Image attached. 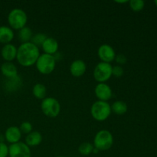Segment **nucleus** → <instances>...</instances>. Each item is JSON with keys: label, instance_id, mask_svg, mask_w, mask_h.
Segmentation results:
<instances>
[{"label": "nucleus", "instance_id": "nucleus-5", "mask_svg": "<svg viewBox=\"0 0 157 157\" xmlns=\"http://www.w3.org/2000/svg\"><path fill=\"white\" fill-rule=\"evenodd\" d=\"M113 143V135L108 130H103L98 132L95 136L94 140V148L98 150H109L112 147Z\"/></svg>", "mask_w": 157, "mask_h": 157}, {"label": "nucleus", "instance_id": "nucleus-8", "mask_svg": "<svg viewBox=\"0 0 157 157\" xmlns=\"http://www.w3.org/2000/svg\"><path fill=\"white\" fill-rule=\"evenodd\" d=\"M9 155L10 157H31V150L26 144L18 142L11 144Z\"/></svg>", "mask_w": 157, "mask_h": 157}, {"label": "nucleus", "instance_id": "nucleus-15", "mask_svg": "<svg viewBox=\"0 0 157 157\" xmlns=\"http://www.w3.org/2000/svg\"><path fill=\"white\" fill-rule=\"evenodd\" d=\"M1 71L2 75L7 78H13L18 76L17 67L12 62H5L1 66Z\"/></svg>", "mask_w": 157, "mask_h": 157}, {"label": "nucleus", "instance_id": "nucleus-18", "mask_svg": "<svg viewBox=\"0 0 157 157\" xmlns=\"http://www.w3.org/2000/svg\"><path fill=\"white\" fill-rule=\"evenodd\" d=\"M32 93H33L34 96L38 99L44 100L45 98L46 94H47V89L44 84H36L33 87Z\"/></svg>", "mask_w": 157, "mask_h": 157}, {"label": "nucleus", "instance_id": "nucleus-30", "mask_svg": "<svg viewBox=\"0 0 157 157\" xmlns=\"http://www.w3.org/2000/svg\"><path fill=\"white\" fill-rule=\"evenodd\" d=\"M58 157H65V156H58Z\"/></svg>", "mask_w": 157, "mask_h": 157}, {"label": "nucleus", "instance_id": "nucleus-19", "mask_svg": "<svg viewBox=\"0 0 157 157\" xmlns=\"http://www.w3.org/2000/svg\"><path fill=\"white\" fill-rule=\"evenodd\" d=\"M111 110L117 115H123L127 111V105L122 101H117L113 104Z\"/></svg>", "mask_w": 157, "mask_h": 157}, {"label": "nucleus", "instance_id": "nucleus-23", "mask_svg": "<svg viewBox=\"0 0 157 157\" xmlns=\"http://www.w3.org/2000/svg\"><path fill=\"white\" fill-rule=\"evenodd\" d=\"M145 2L143 0H131L130 1V6L135 12H140L144 7Z\"/></svg>", "mask_w": 157, "mask_h": 157}, {"label": "nucleus", "instance_id": "nucleus-11", "mask_svg": "<svg viewBox=\"0 0 157 157\" xmlns=\"http://www.w3.org/2000/svg\"><path fill=\"white\" fill-rule=\"evenodd\" d=\"M5 137L6 140L10 144H16L19 142L21 137V133L20 129L17 127H10L6 130L5 133Z\"/></svg>", "mask_w": 157, "mask_h": 157}, {"label": "nucleus", "instance_id": "nucleus-10", "mask_svg": "<svg viewBox=\"0 0 157 157\" xmlns=\"http://www.w3.org/2000/svg\"><path fill=\"white\" fill-rule=\"evenodd\" d=\"M95 94L100 101L107 102L112 97L111 88L107 84L100 83L95 87Z\"/></svg>", "mask_w": 157, "mask_h": 157}, {"label": "nucleus", "instance_id": "nucleus-24", "mask_svg": "<svg viewBox=\"0 0 157 157\" xmlns=\"http://www.w3.org/2000/svg\"><path fill=\"white\" fill-rule=\"evenodd\" d=\"M20 131L21 133H30L32 130V125L31 123L25 121V122H23L22 124L20 126Z\"/></svg>", "mask_w": 157, "mask_h": 157}, {"label": "nucleus", "instance_id": "nucleus-14", "mask_svg": "<svg viewBox=\"0 0 157 157\" xmlns=\"http://www.w3.org/2000/svg\"><path fill=\"white\" fill-rule=\"evenodd\" d=\"M17 55V48L12 44H5L2 49V56L8 62L15 59Z\"/></svg>", "mask_w": 157, "mask_h": 157}, {"label": "nucleus", "instance_id": "nucleus-22", "mask_svg": "<svg viewBox=\"0 0 157 157\" xmlns=\"http://www.w3.org/2000/svg\"><path fill=\"white\" fill-rule=\"evenodd\" d=\"M47 38L48 37L45 34L38 33L36 34V35H34V36L32 38V43H33L34 44H35L37 47L39 45L41 46Z\"/></svg>", "mask_w": 157, "mask_h": 157}, {"label": "nucleus", "instance_id": "nucleus-16", "mask_svg": "<svg viewBox=\"0 0 157 157\" xmlns=\"http://www.w3.org/2000/svg\"><path fill=\"white\" fill-rule=\"evenodd\" d=\"M14 38V32L8 26H0V43L9 44Z\"/></svg>", "mask_w": 157, "mask_h": 157}, {"label": "nucleus", "instance_id": "nucleus-21", "mask_svg": "<svg viewBox=\"0 0 157 157\" xmlns=\"http://www.w3.org/2000/svg\"><path fill=\"white\" fill-rule=\"evenodd\" d=\"M94 147H93L91 144L90 143H83L80 145L79 148H78V151L83 156H88L90 153H93V150Z\"/></svg>", "mask_w": 157, "mask_h": 157}, {"label": "nucleus", "instance_id": "nucleus-2", "mask_svg": "<svg viewBox=\"0 0 157 157\" xmlns=\"http://www.w3.org/2000/svg\"><path fill=\"white\" fill-rule=\"evenodd\" d=\"M92 117L98 121H104L109 117L111 113V107L105 101H98L93 104L90 108Z\"/></svg>", "mask_w": 157, "mask_h": 157}, {"label": "nucleus", "instance_id": "nucleus-4", "mask_svg": "<svg viewBox=\"0 0 157 157\" xmlns=\"http://www.w3.org/2000/svg\"><path fill=\"white\" fill-rule=\"evenodd\" d=\"M27 15L25 12L20 9H14L9 12L8 15V21L11 28L16 30H20L27 23Z\"/></svg>", "mask_w": 157, "mask_h": 157}, {"label": "nucleus", "instance_id": "nucleus-13", "mask_svg": "<svg viewBox=\"0 0 157 157\" xmlns=\"http://www.w3.org/2000/svg\"><path fill=\"white\" fill-rule=\"evenodd\" d=\"M43 51L48 55H53L57 53L58 50V43L55 38H47L41 45Z\"/></svg>", "mask_w": 157, "mask_h": 157}, {"label": "nucleus", "instance_id": "nucleus-28", "mask_svg": "<svg viewBox=\"0 0 157 157\" xmlns=\"http://www.w3.org/2000/svg\"><path fill=\"white\" fill-rule=\"evenodd\" d=\"M117 3H125V2H127V1H115Z\"/></svg>", "mask_w": 157, "mask_h": 157}, {"label": "nucleus", "instance_id": "nucleus-20", "mask_svg": "<svg viewBox=\"0 0 157 157\" xmlns=\"http://www.w3.org/2000/svg\"><path fill=\"white\" fill-rule=\"evenodd\" d=\"M32 32L29 28L24 27L20 29L18 32V39L22 43L29 42V40L32 39Z\"/></svg>", "mask_w": 157, "mask_h": 157}, {"label": "nucleus", "instance_id": "nucleus-26", "mask_svg": "<svg viewBox=\"0 0 157 157\" xmlns=\"http://www.w3.org/2000/svg\"><path fill=\"white\" fill-rule=\"evenodd\" d=\"M124 75V69L121 66H115L112 69V75H114L115 77L120 78Z\"/></svg>", "mask_w": 157, "mask_h": 157}, {"label": "nucleus", "instance_id": "nucleus-7", "mask_svg": "<svg viewBox=\"0 0 157 157\" xmlns=\"http://www.w3.org/2000/svg\"><path fill=\"white\" fill-rule=\"evenodd\" d=\"M112 69H113V67L109 63H98L94 71V79L99 83L106 82L112 76Z\"/></svg>", "mask_w": 157, "mask_h": 157}, {"label": "nucleus", "instance_id": "nucleus-12", "mask_svg": "<svg viewBox=\"0 0 157 157\" xmlns=\"http://www.w3.org/2000/svg\"><path fill=\"white\" fill-rule=\"evenodd\" d=\"M86 64L82 60H75L72 62L70 67V71L71 75L75 77H81L85 73Z\"/></svg>", "mask_w": 157, "mask_h": 157}, {"label": "nucleus", "instance_id": "nucleus-29", "mask_svg": "<svg viewBox=\"0 0 157 157\" xmlns=\"http://www.w3.org/2000/svg\"><path fill=\"white\" fill-rule=\"evenodd\" d=\"M155 4H156V6H157V0H156V1H155Z\"/></svg>", "mask_w": 157, "mask_h": 157}, {"label": "nucleus", "instance_id": "nucleus-6", "mask_svg": "<svg viewBox=\"0 0 157 157\" xmlns=\"http://www.w3.org/2000/svg\"><path fill=\"white\" fill-rule=\"evenodd\" d=\"M41 110L48 117H56L60 113L61 106L59 102L54 98H46L41 102Z\"/></svg>", "mask_w": 157, "mask_h": 157}, {"label": "nucleus", "instance_id": "nucleus-3", "mask_svg": "<svg viewBox=\"0 0 157 157\" xmlns=\"http://www.w3.org/2000/svg\"><path fill=\"white\" fill-rule=\"evenodd\" d=\"M36 67L42 75H49L55 70L56 60L54 55L42 54L40 55L36 61Z\"/></svg>", "mask_w": 157, "mask_h": 157}, {"label": "nucleus", "instance_id": "nucleus-27", "mask_svg": "<svg viewBox=\"0 0 157 157\" xmlns=\"http://www.w3.org/2000/svg\"><path fill=\"white\" fill-rule=\"evenodd\" d=\"M115 60H116L117 62L120 64H124L127 62V58H126L124 55H117V56H116Z\"/></svg>", "mask_w": 157, "mask_h": 157}, {"label": "nucleus", "instance_id": "nucleus-25", "mask_svg": "<svg viewBox=\"0 0 157 157\" xmlns=\"http://www.w3.org/2000/svg\"><path fill=\"white\" fill-rule=\"evenodd\" d=\"M9 155V147L5 143L0 142V157H7Z\"/></svg>", "mask_w": 157, "mask_h": 157}, {"label": "nucleus", "instance_id": "nucleus-9", "mask_svg": "<svg viewBox=\"0 0 157 157\" xmlns=\"http://www.w3.org/2000/svg\"><path fill=\"white\" fill-rule=\"evenodd\" d=\"M98 56L102 62L109 63L113 61L116 58L115 51L109 44H102L98 49Z\"/></svg>", "mask_w": 157, "mask_h": 157}, {"label": "nucleus", "instance_id": "nucleus-17", "mask_svg": "<svg viewBox=\"0 0 157 157\" xmlns=\"http://www.w3.org/2000/svg\"><path fill=\"white\" fill-rule=\"evenodd\" d=\"M42 141V136L38 131L31 132L27 135L25 138V142L29 147H35L39 145Z\"/></svg>", "mask_w": 157, "mask_h": 157}, {"label": "nucleus", "instance_id": "nucleus-1", "mask_svg": "<svg viewBox=\"0 0 157 157\" xmlns=\"http://www.w3.org/2000/svg\"><path fill=\"white\" fill-rule=\"evenodd\" d=\"M39 56L38 47L32 42L22 43L17 49V61L24 67H29L35 64Z\"/></svg>", "mask_w": 157, "mask_h": 157}]
</instances>
